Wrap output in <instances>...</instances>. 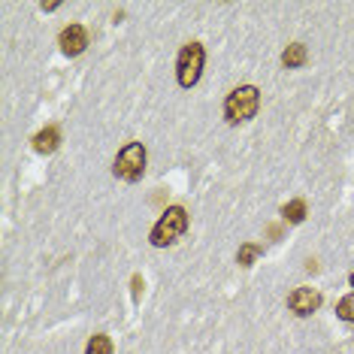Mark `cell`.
<instances>
[{
    "mask_svg": "<svg viewBox=\"0 0 354 354\" xmlns=\"http://www.w3.org/2000/svg\"><path fill=\"white\" fill-rule=\"evenodd\" d=\"M188 233V209L185 206H167L155 221V227L149 233L151 248H170Z\"/></svg>",
    "mask_w": 354,
    "mask_h": 354,
    "instance_id": "6da1fadb",
    "label": "cell"
},
{
    "mask_svg": "<svg viewBox=\"0 0 354 354\" xmlns=\"http://www.w3.org/2000/svg\"><path fill=\"white\" fill-rule=\"evenodd\" d=\"M261 109V88L257 85H239L224 97V122L227 124H245L252 122Z\"/></svg>",
    "mask_w": 354,
    "mask_h": 354,
    "instance_id": "7a4b0ae2",
    "label": "cell"
},
{
    "mask_svg": "<svg viewBox=\"0 0 354 354\" xmlns=\"http://www.w3.org/2000/svg\"><path fill=\"white\" fill-rule=\"evenodd\" d=\"M146 164H149V151L142 142H124L122 149H118V155H115V164H112V176L115 179H122L127 185H133V182H140L142 179V173H146Z\"/></svg>",
    "mask_w": 354,
    "mask_h": 354,
    "instance_id": "3957f363",
    "label": "cell"
},
{
    "mask_svg": "<svg viewBox=\"0 0 354 354\" xmlns=\"http://www.w3.org/2000/svg\"><path fill=\"white\" fill-rule=\"evenodd\" d=\"M203 64H206V49L203 43L191 39L179 49V58H176V82L182 88H194L203 76Z\"/></svg>",
    "mask_w": 354,
    "mask_h": 354,
    "instance_id": "277c9868",
    "label": "cell"
},
{
    "mask_svg": "<svg viewBox=\"0 0 354 354\" xmlns=\"http://www.w3.org/2000/svg\"><path fill=\"white\" fill-rule=\"evenodd\" d=\"M321 303H324V297H321L318 288H294V291L288 294V309L300 318L315 315L321 309Z\"/></svg>",
    "mask_w": 354,
    "mask_h": 354,
    "instance_id": "5b68a950",
    "label": "cell"
},
{
    "mask_svg": "<svg viewBox=\"0 0 354 354\" xmlns=\"http://www.w3.org/2000/svg\"><path fill=\"white\" fill-rule=\"evenodd\" d=\"M58 46H61V52L67 55V58H79L88 46H91V37H88V28L85 25H67L58 34Z\"/></svg>",
    "mask_w": 354,
    "mask_h": 354,
    "instance_id": "8992f818",
    "label": "cell"
},
{
    "mask_svg": "<svg viewBox=\"0 0 354 354\" xmlns=\"http://www.w3.org/2000/svg\"><path fill=\"white\" fill-rule=\"evenodd\" d=\"M34 151L37 155H55L58 151V146H61V131L55 124H49V127H43L39 133H34Z\"/></svg>",
    "mask_w": 354,
    "mask_h": 354,
    "instance_id": "52a82bcc",
    "label": "cell"
},
{
    "mask_svg": "<svg viewBox=\"0 0 354 354\" xmlns=\"http://www.w3.org/2000/svg\"><path fill=\"white\" fill-rule=\"evenodd\" d=\"M306 61H309V49H306L303 43H291L281 52V67L285 70H300V67H306Z\"/></svg>",
    "mask_w": 354,
    "mask_h": 354,
    "instance_id": "ba28073f",
    "label": "cell"
},
{
    "mask_svg": "<svg viewBox=\"0 0 354 354\" xmlns=\"http://www.w3.org/2000/svg\"><path fill=\"white\" fill-rule=\"evenodd\" d=\"M279 212H281V218H285V224H303L306 215H309V206H306L303 197H294V200H288Z\"/></svg>",
    "mask_w": 354,
    "mask_h": 354,
    "instance_id": "9c48e42d",
    "label": "cell"
},
{
    "mask_svg": "<svg viewBox=\"0 0 354 354\" xmlns=\"http://www.w3.org/2000/svg\"><path fill=\"white\" fill-rule=\"evenodd\" d=\"M257 257H263V245L261 243H243L236 252V263L239 267H252Z\"/></svg>",
    "mask_w": 354,
    "mask_h": 354,
    "instance_id": "30bf717a",
    "label": "cell"
},
{
    "mask_svg": "<svg viewBox=\"0 0 354 354\" xmlns=\"http://www.w3.org/2000/svg\"><path fill=\"white\" fill-rule=\"evenodd\" d=\"M112 351H115V345H112L106 333H94L85 345V354H112Z\"/></svg>",
    "mask_w": 354,
    "mask_h": 354,
    "instance_id": "8fae6325",
    "label": "cell"
},
{
    "mask_svg": "<svg viewBox=\"0 0 354 354\" xmlns=\"http://www.w3.org/2000/svg\"><path fill=\"white\" fill-rule=\"evenodd\" d=\"M336 315H339L342 321H351V324H354V291L336 303Z\"/></svg>",
    "mask_w": 354,
    "mask_h": 354,
    "instance_id": "7c38bea8",
    "label": "cell"
},
{
    "mask_svg": "<svg viewBox=\"0 0 354 354\" xmlns=\"http://www.w3.org/2000/svg\"><path fill=\"white\" fill-rule=\"evenodd\" d=\"M142 288H146V281H142L140 272H133V276H131V294H133V306H140V300H142Z\"/></svg>",
    "mask_w": 354,
    "mask_h": 354,
    "instance_id": "4fadbf2b",
    "label": "cell"
},
{
    "mask_svg": "<svg viewBox=\"0 0 354 354\" xmlns=\"http://www.w3.org/2000/svg\"><path fill=\"white\" fill-rule=\"evenodd\" d=\"M58 0H52V3H39V10H43V12H55V10H58Z\"/></svg>",
    "mask_w": 354,
    "mask_h": 354,
    "instance_id": "5bb4252c",
    "label": "cell"
},
{
    "mask_svg": "<svg viewBox=\"0 0 354 354\" xmlns=\"http://www.w3.org/2000/svg\"><path fill=\"white\" fill-rule=\"evenodd\" d=\"M348 285H351V288H354V272H351V276H348Z\"/></svg>",
    "mask_w": 354,
    "mask_h": 354,
    "instance_id": "9a60e30c",
    "label": "cell"
}]
</instances>
